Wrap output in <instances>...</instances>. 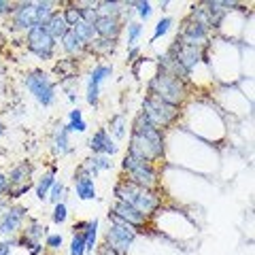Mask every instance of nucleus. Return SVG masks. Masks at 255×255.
I'll list each match as a JSON object with an SVG mask.
<instances>
[{
  "label": "nucleus",
  "mask_w": 255,
  "mask_h": 255,
  "mask_svg": "<svg viewBox=\"0 0 255 255\" xmlns=\"http://www.w3.org/2000/svg\"><path fill=\"white\" fill-rule=\"evenodd\" d=\"M128 153L153 164L166 157V134L155 128L138 111L130 126V140H128Z\"/></svg>",
  "instance_id": "nucleus-1"
},
{
  "label": "nucleus",
  "mask_w": 255,
  "mask_h": 255,
  "mask_svg": "<svg viewBox=\"0 0 255 255\" xmlns=\"http://www.w3.org/2000/svg\"><path fill=\"white\" fill-rule=\"evenodd\" d=\"M115 200L119 202H126L128 206L136 209L138 213H142L145 217H153L157 215V211L162 209V194L159 189H147V187H140L136 183H130L126 179H119L115 183Z\"/></svg>",
  "instance_id": "nucleus-2"
},
{
  "label": "nucleus",
  "mask_w": 255,
  "mask_h": 255,
  "mask_svg": "<svg viewBox=\"0 0 255 255\" xmlns=\"http://www.w3.org/2000/svg\"><path fill=\"white\" fill-rule=\"evenodd\" d=\"M147 92H149V96H155V98L168 102V105L179 107V109L185 107V102L189 98L187 83L183 81V79H179L177 75L166 73L162 68H157L155 73L149 77Z\"/></svg>",
  "instance_id": "nucleus-3"
},
{
  "label": "nucleus",
  "mask_w": 255,
  "mask_h": 255,
  "mask_svg": "<svg viewBox=\"0 0 255 255\" xmlns=\"http://www.w3.org/2000/svg\"><path fill=\"white\" fill-rule=\"evenodd\" d=\"M140 113L145 115L155 128H159V130L164 132V130H168V128H172L174 124L179 122L181 115H183V109L174 107V105H168V102H164V100L155 98V96L147 94L145 98H142Z\"/></svg>",
  "instance_id": "nucleus-4"
},
{
  "label": "nucleus",
  "mask_w": 255,
  "mask_h": 255,
  "mask_svg": "<svg viewBox=\"0 0 255 255\" xmlns=\"http://www.w3.org/2000/svg\"><path fill=\"white\" fill-rule=\"evenodd\" d=\"M23 83H26V90L32 94L41 107H53L55 98H58V87H55V79L43 68H32L23 77Z\"/></svg>",
  "instance_id": "nucleus-5"
},
{
  "label": "nucleus",
  "mask_w": 255,
  "mask_h": 255,
  "mask_svg": "<svg viewBox=\"0 0 255 255\" xmlns=\"http://www.w3.org/2000/svg\"><path fill=\"white\" fill-rule=\"evenodd\" d=\"M122 172L126 181L130 183H136L140 187H147V189H157L159 187V172L153 164L149 162H142V159L134 157L130 153H126L122 159Z\"/></svg>",
  "instance_id": "nucleus-6"
},
{
  "label": "nucleus",
  "mask_w": 255,
  "mask_h": 255,
  "mask_svg": "<svg viewBox=\"0 0 255 255\" xmlns=\"http://www.w3.org/2000/svg\"><path fill=\"white\" fill-rule=\"evenodd\" d=\"M34 187V164L19 162L6 174V200H19Z\"/></svg>",
  "instance_id": "nucleus-7"
},
{
  "label": "nucleus",
  "mask_w": 255,
  "mask_h": 255,
  "mask_svg": "<svg viewBox=\"0 0 255 255\" xmlns=\"http://www.w3.org/2000/svg\"><path fill=\"white\" fill-rule=\"evenodd\" d=\"M138 232L134 230L132 226L119 221L115 217H109V228H107V234H105V243L111 247L113 251H117L119 255H128L130 247L136 241Z\"/></svg>",
  "instance_id": "nucleus-8"
},
{
  "label": "nucleus",
  "mask_w": 255,
  "mask_h": 255,
  "mask_svg": "<svg viewBox=\"0 0 255 255\" xmlns=\"http://www.w3.org/2000/svg\"><path fill=\"white\" fill-rule=\"evenodd\" d=\"M49 234L47 232V226L38 219H30L26 223V228L19 232L17 236V247L26 249L30 255H45V247H43V238Z\"/></svg>",
  "instance_id": "nucleus-9"
},
{
  "label": "nucleus",
  "mask_w": 255,
  "mask_h": 255,
  "mask_svg": "<svg viewBox=\"0 0 255 255\" xmlns=\"http://www.w3.org/2000/svg\"><path fill=\"white\" fill-rule=\"evenodd\" d=\"M26 47L32 55H36L38 60L47 62V60H53L58 43L47 34V30L43 26H34L32 30L26 32Z\"/></svg>",
  "instance_id": "nucleus-10"
},
{
  "label": "nucleus",
  "mask_w": 255,
  "mask_h": 255,
  "mask_svg": "<svg viewBox=\"0 0 255 255\" xmlns=\"http://www.w3.org/2000/svg\"><path fill=\"white\" fill-rule=\"evenodd\" d=\"M177 43L181 45H189V47H209L211 43V30H206L204 26H200L198 21H194L187 15L185 19H183L181 28H179V34L174 38Z\"/></svg>",
  "instance_id": "nucleus-11"
},
{
  "label": "nucleus",
  "mask_w": 255,
  "mask_h": 255,
  "mask_svg": "<svg viewBox=\"0 0 255 255\" xmlns=\"http://www.w3.org/2000/svg\"><path fill=\"white\" fill-rule=\"evenodd\" d=\"M28 217V206L23 204H6V209L0 213V236L11 238L21 232V226Z\"/></svg>",
  "instance_id": "nucleus-12"
},
{
  "label": "nucleus",
  "mask_w": 255,
  "mask_h": 255,
  "mask_svg": "<svg viewBox=\"0 0 255 255\" xmlns=\"http://www.w3.org/2000/svg\"><path fill=\"white\" fill-rule=\"evenodd\" d=\"M109 217H115L119 221L128 223V226H132L136 232L151 226L149 217H145V215L138 213L136 209H132V206H128L126 202H119V200H113V204L109 206Z\"/></svg>",
  "instance_id": "nucleus-13"
},
{
  "label": "nucleus",
  "mask_w": 255,
  "mask_h": 255,
  "mask_svg": "<svg viewBox=\"0 0 255 255\" xmlns=\"http://www.w3.org/2000/svg\"><path fill=\"white\" fill-rule=\"evenodd\" d=\"M113 75V66L109 64H96L92 68L90 77H87V85H85V100L90 107H98L100 102V85Z\"/></svg>",
  "instance_id": "nucleus-14"
},
{
  "label": "nucleus",
  "mask_w": 255,
  "mask_h": 255,
  "mask_svg": "<svg viewBox=\"0 0 255 255\" xmlns=\"http://www.w3.org/2000/svg\"><path fill=\"white\" fill-rule=\"evenodd\" d=\"M11 15V26L19 32H28L32 30L36 23V2H17L13 4Z\"/></svg>",
  "instance_id": "nucleus-15"
},
{
  "label": "nucleus",
  "mask_w": 255,
  "mask_h": 255,
  "mask_svg": "<svg viewBox=\"0 0 255 255\" xmlns=\"http://www.w3.org/2000/svg\"><path fill=\"white\" fill-rule=\"evenodd\" d=\"M79 75H81V60L79 58H68L64 55L58 62L53 64V75L62 85L66 83H77L79 81Z\"/></svg>",
  "instance_id": "nucleus-16"
},
{
  "label": "nucleus",
  "mask_w": 255,
  "mask_h": 255,
  "mask_svg": "<svg viewBox=\"0 0 255 255\" xmlns=\"http://www.w3.org/2000/svg\"><path fill=\"white\" fill-rule=\"evenodd\" d=\"M90 149L94 155H107V157H113L117 151H119V145L111 138V134L107 132V128H100L96 130L90 138Z\"/></svg>",
  "instance_id": "nucleus-17"
},
{
  "label": "nucleus",
  "mask_w": 255,
  "mask_h": 255,
  "mask_svg": "<svg viewBox=\"0 0 255 255\" xmlns=\"http://www.w3.org/2000/svg\"><path fill=\"white\" fill-rule=\"evenodd\" d=\"M96 36L100 38H109V41H117L119 34L124 30V19L119 17H98L94 23Z\"/></svg>",
  "instance_id": "nucleus-18"
},
{
  "label": "nucleus",
  "mask_w": 255,
  "mask_h": 255,
  "mask_svg": "<svg viewBox=\"0 0 255 255\" xmlns=\"http://www.w3.org/2000/svg\"><path fill=\"white\" fill-rule=\"evenodd\" d=\"M75 194L79 200H96V183L94 179L90 177V174H85L81 170H75Z\"/></svg>",
  "instance_id": "nucleus-19"
},
{
  "label": "nucleus",
  "mask_w": 255,
  "mask_h": 255,
  "mask_svg": "<svg viewBox=\"0 0 255 255\" xmlns=\"http://www.w3.org/2000/svg\"><path fill=\"white\" fill-rule=\"evenodd\" d=\"M77 168L81 172H85V174H90V177L94 179L98 172H105V170L113 168V162H111V157H107V155H92V157L83 159Z\"/></svg>",
  "instance_id": "nucleus-20"
},
{
  "label": "nucleus",
  "mask_w": 255,
  "mask_h": 255,
  "mask_svg": "<svg viewBox=\"0 0 255 255\" xmlns=\"http://www.w3.org/2000/svg\"><path fill=\"white\" fill-rule=\"evenodd\" d=\"M73 232H81L85 241V253H92L96 249V238H98V219L92 221H77L73 226Z\"/></svg>",
  "instance_id": "nucleus-21"
},
{
  "label": "nucleus",
  "mask_w": 255,
  "mask_h": 255,
  "mask_svg": "<svg viewBox=\"0 0 255 255\" xmlns=\"http://www.w3.org/2000/svg\"><path fill=\"white\" fill-rule=\"evenodd\" d=\"M60 45H62V51L66 53L68 58H81V55H85V43L75 34L73 30H68L66 34H64Z\"/></svg>",
  "instance_id": "nucleus-22"
},
{
  "label": "nucleus",
  "mask_w": 255,
  "mask_h": 255,
  "mask_svg": "<svg viewBox=\"0 0 255 255\" xmlns=\"http://www.w3.org/2000/svg\"><path fill=\"white\" fill-rule=\"evenodd\" d=\"M117 49V41H109V38H100L96 36L92 43L85 45V53H94L96 58H109L113 55Z\"/></svg>",
  "instance_id": "nucleus-23"
},
{
  "label": "nucleus",
  "mask_w": 255,
  "mask_h": 255,
  "mask_svg": "<svg viewBox=\"0 0 255 255\" xmlns=\"http://www.w3.org/2000/svg\"><path fill=\"white\" fill-rule=\"evenodd\" d=\"M55 174H58V168H55V166H51L49 170H45L41 177L36 179V183H34V191H36V198H38L41 202L47 200V196H49V189L53 187V183L58 181V179H55Z\"/></svg>",
  "instance_id": "nucleus-24"
},
{
  "label": "nucleus",
  "mask_w": 255,
  "mask_h": 255,
  "mask_svg": "<svg viewBox=\"0 0 255 255\" xmlns=\"http://www.w3.org/2000/svg\"><path fill=\"white\" fill-rule=\"evenodd\" d=\"M43 28L47 30V34H49L55 43L62 41L64 34H66V32L70 30V28H68V23L64 21V17H62V11H55L51 17H49V21H47Z\"/></svg>",
  "instance_id": "nucleus-25"
},
{
  "label": "nucleus",
  "mask_w": 255,
  "mask_h": 255,
  "mask_svg": "<svg viewBox=\"0 0 255 255\" xmlns=\"http://www.w3.org/2000/svg\"><path fill=\"white\" fill-rule=\"evenodd\" d=\"M51 149H53V155H58V157H64V155H68L70 151H73L70 140H68V130L64 126H58V130L53 132Z\"/></svg>",
  "instance_id": "nucleus-26"
},
{
  "label": "nucleus",
  "mask_w": 255,
  "mask_h": 255,
  "mask_svg": "<svg viewBox=\"0 0 255 255\" xmlns=\"http://www.w3.org/2000/svg\"><path fill=\"white\" fill-rule=\"evenodd\" d=\"M107 132L111 134V138H113V140H124L128 136V119H126V115L117 113V115L111 117Z\"/></svg>",
  "instance_id": "nucleus-27"
},
{
  "label": "nucleus",
  "mask_w": 255,
  "mask_h": 255,
  "mask_svg": "<svg viewBox=\"0 0 255 255\" xmlns=\"http://www.w3.org/2000/svg\"><path fill=\"white\" fill-rule=\"evenodd\" d=\"M64 128L70 132H77V134H83L87 130V124H85V119H83V111L81 109H73L68 113V122L64 124Z\"/></svg>",
  "instance_id": "nucleus-28"
},
{
  "label": "nucleus",
  "mask_w": 255,
  "mask_h": 255,
  "mask_svg": "<svg viewBox=\"0 0 255 255\" xmlns=\"http://www.w3.org/2000/svg\"><path fill=\"white\" fill-rule=\"evenodd\" d=\"M55 11H58L55 9V2H49V0H41V2H36V23L38 26H45Z\"/></svg>",
  "instance_id": "nucleus-29"
},
{
  "label": "nucleus",
  "mask_w": 255,
  "mask_h": 255,
  "mask_svg": "<svg viewBox=\"0 0 255 255\" xmlns=\"http://www.w3.org/2000/svg\"><path fill=\"white\" fill-rule=\"evenodd\" d=\"M62 17L68 23V28H75L81 21V13H79V2H64Z\"/></svg>",
  "instance_id": "nucleus-30"
},
{
  "label": "nucleus",
  "mask_w": 255,
  "mask_h": 255,
  "mask_svg": "<svg viewBox=\"0 0 255 255\" xmlns=\"http://www.w3.org/2000/svg\"><path fill=\"white\" fill-rule=\"evenodd\" d=\"M70 30H73L75 34H77L79 38H81V41H83L85 45H87V43H92L94 38H96V30H94V26H92V23L79 21L77 26H75V28H70Z\"/></svg>",
  "instance_id": "nucleus-31"
},
{
  "label": "nucleus",
  "mask_w": 255,
  "mask_h": 255,
  "mask_svg": "<svg viewBox=\"0 0 255 255\" xmlns=\"http://www.w3.org/2000/svg\"><path fill=\"white\" fill-rule=\"evenodd\" d=\"M79 13H81V21L85 23H96L98 19V9H96V2H79Z\"/></svg>",
  "instance_id": "nucleus-32"
},
{
  "label": "nucleus",
  "mask_w": 255,
  "mask_h": 255,
  "mask_svg": "<svg viewBox=\"0 0 255 255\" xmlns=\"http://www.w3.org/2000/svg\"><path fill=\"white\" fill-rule=\"evenodd\" d=\"M128 47H136L138 36L142 34V23L140 21H128Z\"/></svg>",
  "instance_id": "nucleus-33"
},
{
  "label": "nucleus",
  "mask_w": 255,
  "mask_h": 255,
  "mask_svg": "<svg viewBox=\"0 0 255 255\" xmlns=\"http://www.w3.org/2000/svg\"><path fill=\"white\" fill-rule=\"evenodd\" d=\"M64 194H66V187H64V183H62V181H55V183H53V187L49 189V196H47V200H49V202L55 206V204H60V202H62Z\"/></svg>",
  "instance_id": "nucleus-34"
},
{
  "label": "nucleus",
  "mask_w": 255,
  "mask_h": 255,
  "mask_svg": "<svg viewBox=\"0 0 255 255\" xmlns=\"http://www.w3.org/2000/svg\"><path fill=\"white\" fill-rule=\"evenodd\" d=\"M68 219V206L60 202V204H55L53 206V213H51V221L55 223V226H62V223H66Z\"/></svg>",
  "instance_id": "nucleus-35"
},
{
  "label": "nucleus",
  "mask_w": 255,
  "mask_h": 255,
  "mask_svg": "<svg viewBox=\"0 0 255 255\" xmlns=\"http://www.w3.org/2000/svg\"><path fill=\"white\" fill-rule=\"evenodd\" d=\"M172 17H162L157 21V26H155V32H153V36H151V41H157L159 36H164V34H168L170 28H172Z\"/></svg>",
  "instance_id": "nucleus-36"
},
{
  "label": "nucleus",
  "mask_w": 255,
  "mask_h": 255,
  "mask_svg": "<svg viewBox=\"0 0 255 255\" xmlns=\"http://www.w3.org/2000/svg\"><path fill=\"white\" fill-rule=\"evenodd\" d=\"M70 255H85V241L81 232H73V241H70Z\"/></svg>",
  "instance_id": "nucleus-37"
},
{
  "label": "nucleus",
  "mask_w": 255,
  "mask_h": 255,
  "mask_svg": "<svg viewBox=\"0 0 255 255\" xmlns=\"http://www.w3.org/2000/svg\"><path fill=\"white\" fill-rule=\"evenodd\" d=\"M62 243H64L62 234H47L45 236V249H49V251H60Z\"/></svg>",
  "instance_id": "nucleus-38"
},
{
  "label": "nucleus",
  "mask_w": 255,
  "mask_h": 255,
  "mask_svg": "<svg viewBox=\"0 0 255 255\" xmlns=\"http://www.w3.org/2000/svg\"><path fill=\"white\" fill-rule=\"evenodd\" d=\"M132 6H136V13H138V17L140 19H149L151 17V13H153V4L151 2H132Z\"/></svg>",
  "instance_id": "nucleus-39"
},
{
  "label": "nucleus",
  "mask_w": 255,
  "mask_h": 255,
  "mask_svg": "<svg viewBox=\"0 0 255 255\" xmlns=\"http://www.w3.org/2000/svg\"><path fill=\"white\" fill-rule=\"evenodd\" d=\"M13 247H17V236L0 241V255H13Z\"/></svg>",
  "instance_id": "nucleus-40"
},
{
  "label": "nucleus",
  "mask_w": 255,
  "mask_h": 255,
  "mask_svg": "<svg viewBox=\"0 0 255 255\" xmlns=\"http://www.w3.org/2000/svg\"><path fill=\"white\" fill-rule=\"evenodd\" d=\"M96 249H98V255H119L117 251H113V249H111V247H109L107 243H102L100 247H96Z\"/></svg>",
  "instance_id": "nucleus-41"
},
{
  "label": "nucleus",
  "mask_w": 255,
  "mask_h": 255,
  "mask_svg": "<svg viewBox=\"0 0 255 255\" xmlns=\"http://www.w3.org/2000/svg\"><path fill=\"white\" fill-rule=\"evenodd\" d=\"M6 196V174L0 170V200Z\"/></svg>",
  "instance_id": "nucleus-42"
},
{
  "label": "nucleus",
  "mask_w": 255,
  "mask_h": 255,
  "mask_svg": "<svg viewBox=\"0 0 255 255\" xmlns=\"http://www.w3.org/2000/svg\"><path fill=\"white\" fill-rule=\"evenodd\" d=\"M13 4H15V2H6V0H0V15L11 13V11H13Z\"/></svg>",
  "instance_id": "nucleus-43"
},
{
  "label": "nucleus",
  "mask_w": 255,
  "mask_h": 255,
  "mask_svg": "<svg viewBox=\"0 0 255 255\" xmlns=\"http://www.w3.org/2000/svg\"><path fill=\"white\" fill-rule=\"evenodd\" d=\"M138 53H140L138 47H130V51H128V62H134L138 58Z\"/></svg>",
  "instance_id": "nucleus-44"
},
{
  "label": "nucleus",
  "mask_w": 255,
  "mask_h": 255,
  "mask_svg": "<svg viewBox=\"0 0 255 255\" xmlns=\"http://www.w3.org/2000/svg\"><path fill=\"white\" fill-rule=\"evenodd\" d=\"M4 132H6V128L2 124V119H0V136H4Z\"/></svg>",
  "instance_id": "nucleus-45"
}]
</instances>
